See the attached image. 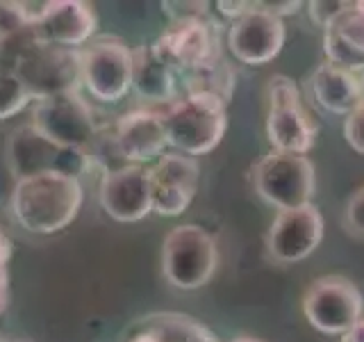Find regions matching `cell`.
<instances>
[{"mask_svg":"<svg viewBox=\"0 0 364 342\" xmlns=\"http://www.w3.org/2000/svg\"><path fill=\"white\" fill-rule=\"evenodd\" d=\"M82 182L64 174H41L18 180L11 192V214L34 235L60 233L82 208Z\"/></svg>","mask_w":364,"mask_h":342,"instance_id":"1","label":"cell"},{"mask_svg":"<svg viewBox=\"0 0 364 342\" xmlns=\"http://www.w3.org/2000/svg\"><path fill=\"white\" fill-rule=\"evenodd\" d=\"M162 119L168 146L189 157L214 151L228 128L225 103L203 94L180 96L166 108Z\"/></svg>","mask_w":364,"mask_h":342,"instance_id":"2","label":"cell"},{"mask_svg":"<svg viewBox=\"0 0 364 342\" xmlns=\"http://www.w3.org/2000/svg\"><path fill=\"white\" fill-rule=\"evenodd\" d=\"M5 157L9 174L16 178V182L41 174H64L80 180V176L91 169L87 151L53 144L32 123L11 130L5 146Z\"/></svg>","mask_w":364,"mask_h":342,"instance_id":"3","label":"cell"},{"mask_svg":"<svg viewBox=\"0 0 364 342\" xmlns=\"http://www.w3.org/2000/svg\"><path fill=\"white\" fill-rule=\"evenodd\" d=\"M219 267V249L214 237L196 224H182L162 242V274L180 290H198L210 283Z\"/></svg>","mask_w":364,"mask_h":342,"instance_id":"4","label":"cell"},{"mask_svg":"<svg viewBox=\"0 0 364 342\" xmlns=\"http://www.w3.org/2000/svg\"><path fill=\"white\" fill-rule=\"evenodd\" d=\"M255 192L269 205L280 210H294L312 203L316 190L314 165L307 155L271 151L253 167Z\"/></svg>","mask_w":364,"mask_h":342,"instance_id":"5","label":"cell"},{"mask_svg":"<svg viewBox=\"0 0 364 342\" xmlns=\"http://www.w3.org/2000/svg\"><path fill=\"white\" fill-rule=\"evenodd\" d=\"M267 137L280 153L307 155L314 146L316 128L303 108L299 87L287 76H273L269 83Z\"/></svg>","mask_w":364,"mask_h":342,"instance_id":"6","label":"cell"},{"mask_svg":"<svg viewBox=\"0 0 364 342\" xmlns=\"http://www.w3.org/2000/svg\"><path fill=\"white\" fill-rule=\"evenodd\" d=\"M80 83L91 98L119 103L132 89V48L119 39H102L80 51Z\"/></svg>","mask_w":364,"mask_h":342,"instance_id":"7","label":"cell"},{"mask_svg":"<svg viewBox=\"0 0 364 342\" xmlns=\"http://www.w3.org/2000/svg\"><path fill=\"white\" fill-rule=\"evenodd\" d=\"M303 313L316 331L341 336L362 319L364 299L360 288L344 276L316 279L303 296Z\"/></svg>","mask_w":364,"mask_h":342,"instance_id":"8","label":"cell"},{"mask_svg":"<svg viewBox=\"0 0 364 342\" xmlns=\"http://www.w3.org/2000/svg\"><path fill=\"white\" fill-rule=\"evenodd\" d=\"M221 26L210 16L171 21L153 43L155 53L180 78L221 53Z\"/></svg>","mask_w":364,"mask_h":342,"instance_id":"9","label":"cell"},{"mask_svg":"<svg viewBox=\"0 0 364 342\" xmlns=\"http://www.w3.org/2000/svg\"><path fill=\"white\" fill-rule=\"evenodd\" d=\"M30 123L53 144L77 151H87L98 135L94 112L77 91L39 100Z\"/></svg>","mask_w":364,"mask_h":342,"instance_id":"10","label":"cell"},{"mask_svg":"<svg viewBox=\"0 0 364 342\" xmlns=\"http://www.w3.org/2000/svg\"><path fill=\"white\" fill-rule=\"evenodd\" d=\"M323 239V214L314 203L294 210H280L267 233V249L271 258L291 265L314 254Z\"/></svg>","mask_w":364,"mask_h":342,"instance_id":"11","label":"cell"},{"mask_svg":"<svg viewBox=\"0 0 364 342\" xmlns=\"http://www.w3.org/2000/svg\"><path fill=\"white\" fill-rule=\"evenodd\" d=\"M284 46V23L262 7L255 0L253 9L230 23L228 48L242 64L262 66L269 64Z\"/></svg>","mask_w":364,"mask_h":342,"instance_id":"12","label":"cell"},{"mask_svg":"<svg viewBox=\"0 0 364 342\" xmlns=\"http://www.w3.org/2000/svg\"><path fill=\"white\" fill-rule=\"evenodd\" d=\"M98 201L114 222H141L153 212L151 171L139 165H128L105 174L98 187Z\"/></svg>","mask_w":364,"mask_h":342,"instance_id":"13","label":"cell"},{"mask_svg":"<svg viewBox=\"0 0 364 342\" xmlns=\"http://www.w3.org/2000/svg\"><path fill=\"white\" fill-rule=\"evenodd\" d=\"M151 171L153 212L162 217H180L193 201L198 190L200 167L196 157L182 153H164Z\"/></svg>","mask_w":364,"mask_h":342,"instance_id":"14","label":"cell"},{"mask_svg":"<svg viewBox=\"0 0 364 342\" xmlns=\"http://www.w3.org/2000/svg\"><path fill=\"white\" fill-rule=\"evenodd\" d=\"M114 140L128 165L157 162L166 153V130L164 119L153 110H134L123 114L114 125Z\"/></svg>","mask_w":364,"mask_h":342,"instance_id":"15","label":"cell"},{"mask_svg":"<svg viewBox=\"0 0 364 342\" xmlns=\"http://www.w3.org/2000/svg\"><path fill=\"white\" fill-rule=\"evenodd\" d=\"M34 32L46 43L75 51L96 32L94 7L80 0H50V9L34 26Z\"/></svg>","mask_w":364,"mask_h":342,"instance_id":"16","label":"cell"},{"mask_svg":"<svg viewBox=\"0 0 364 342\" xmlns=\"http://www.w3.org/2000/svg\"><path fill=\"white\" fill-rule=\"evenodd\" d=\"M326 62L350 73H364V0L350 3L348 11L323 32Z\"/></svg>","mask_w":364,"mask_h":342,"instance_id":"17","label":"cell"},{"mask_svg":"<svg viewBox=\"0 0 364 342\" xmlns=\"http://www.w3.org/2000/svg\"><path fill=\"white\" fill-rule=\"evenodd\" d=\"M310 89L316 105H321L326 112L341 114V117H348L362 103L360 76L330 62H323L314 68L310 78Z\"/></svg>","mask_w":364,"mask_h":342,"instance_id":"18","label":"cell"},{"mask_svg":"<svg viewBox=\"0 0 364 342\" xmlns=\"http://www.w3.org/2000/svg\"><path fill=\"white\" fill-rule=\"evenodd\" d=\"M132 89L148 103L178 100V76L151 46L132 48Z\"/></svg>","mask_w":364,"mask_h":342,"instance_id":"19","label":"cell"},{"mask_svg":"<svg viewBox=\"0 0 364 342\" xmlns=\"http://www.w3.org/2000/svg\"><path fill=\"white\" fill-rule=\"evenodd\" d=\"M130 331L151 338L153 342H219V338L198 319L180 313L146 315L134 322Z\"/></svg>","mask_w":364,"mask_h":342,"instance_id":"20","label":"cell"},{"mask_svg":"<svg viewBox=\"0 0 364 342\" xmlns=\"http://www.w3.org/2000/svg\"><path fill=\"white\" fill-rule=\"evenodd\" d=\"M178 83H182V89L185 94H203V96H212L219 98L221 103H230L232 94H235V85H237V73L232 64L225 60L223 51L216 53L214 57H210L208 62H203L200 66H196L193 71L185 73L178 78Z\"/></svg>","mask_w":364,"mask_h":342,"instance_id":"21","label":"cell"},{"mask_svg":"<svg viewBox=\"0 0 364 342\" xmlns=\"http://www.w3.org/2000/svg\"><path fill=\"white\" fill-rule=\"evenodd\" d=\"M30 100H34V96L21 83V78L9 68H0V121L11 119L21 110H26Z\"/></svg>","mask_w":364,"mask_h":342,"instance_id":"22","label":"cell"},{"mask_svg":"<svg viewBox=\"0 0 364 342\" xmlns=\"http://www.w3.org/2000/svg\"><path fill=\"white\" fill-rule=\"evenodd\" d=\"M350 3L353 0H314V3H307L305 7L314 26L326 32L339 16L346 14Z\"/></svg>","mask_w":364,"mask_h":342,"instance_id":"23","label":"cell"},{"mask_svg":"<svg viewBox=\"0 0 364 342\" xmlns=\"http://www.w3.org/2000/svg\"><path fill=\"white\" fill-rule=\"evenodd\" d=\"M344 137H346V144L353 148V151L364 155V100L346 117Z\"/></svg>","mask_w":364,"mask_h":342,"instance_id":"24","label":"cell"},{"mask_svg":"<svg viewBox=\"0 0 364 342\" xmlns=\"http://www.w3.org/2000/svg\"><path fill=\"white\" fill-rule=\"evenodd\" d=\"M162 9L171 16V21L210 16V5L208 3H162Z\"/></svg>","mask_w":364,"mask_h":342,"instance_id":"25","label":"cell"},{"mask_svg":"<svg viewBox=\"0 0 364 342\" xmlns=\"http://www.w3.org/2000/svg\"><path fill=\"white\" fill-rule=\"evenodd\" d=\"M346 224L350 231L364 235V185L353 194L350 201L346 203Z\"/></svg>","mask_w":364,"mask_h":342,"instance_id":"26","label":"cell"},{"mask_svg":"<svg viewBox=\"0 0 364 342\" xmlns=\"http://www.w3.org/2000/svg\"><path fill=\"white\" fill-rule=\"evenodd\" d=\"M9 239L5 237V233L0 231V313L5 311L7 306V296H9V274H7V265H9Z\"/></svg>","mask_w":364,"mask_h":342,"instance_id":"27","label":"cell"},{"mask_svg":"<svg viewBox=\"0 0 364 342\" xmlns=\"http://www.w3.org/2000/svg\"><path fill=\"white\" fill-rule=\"evenodd\" d=\"M216 9H219V14L228 16V19H239V16H244L246 11L253 9V0H219L216 3Z\"/></svg>","mask_w":364,"mask_h":342,"instance_id":"28","label":"cell"},{"mask_svg":"<svg viewBox=\"0 0 364 342\" xmlns=\"http://www.w3.org/2000/svg\"><path fill=\"white\" fill-rule=\"evenodd\" d=\"M262 7H264L267 11H271L273 16H278V19H282V16H291V14H296L301 7H303V3H291V0H262Z\"/></svg>","mask_w":364,"mask_h":342,"instance_id":"29","label":"cell"},{"mask_svg":"<svg viewBox=\"0 0 364 342\" xmlns=\"http://www.w3.org/2000/svg\"><path fill=\"white\" fill-rule=\"evenodd\" d=\"M339 342H364V317L358 319L355 324H353L346 333H341V340Z\"/></svg>","mask_w":364,"mask_h":342,"instance_id":"30","label":"cell"},{"mask_svg":"<svg viewBox=\"0 0 364 342\" xmlns=\"http://www.w3.org/2000/svg\"><path fill=\"white\" fill-rule=\"evenodd\" d=\"M230 342H264V340L253 338V336H237V338H232Z\"/></svg>","mask_w":364,"mask_h":342,"instance_id":"31","label":"cell"},{"mask_svg":"<svg viewBox=\"0 0 364 342\" xmlns=\"http://www.w3.org/2000/svg\"><path fill=\"white\" fill-rule=\"evenodd\" d=\"M360 83H362V100H364V73L360 76Z\"/></svg>","mask_w":364,"mask_h":342,"instance_id":"32","label":"cell"}]
</instances>
